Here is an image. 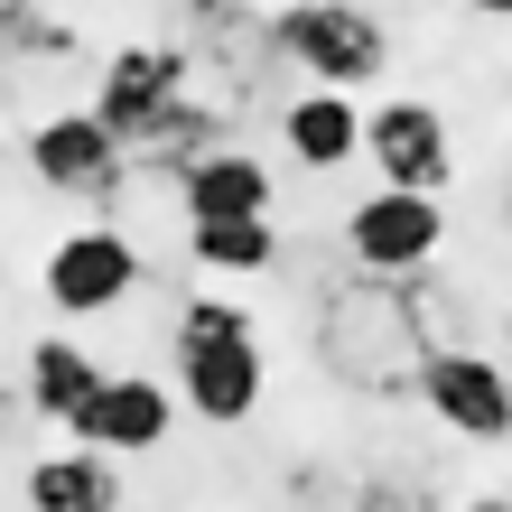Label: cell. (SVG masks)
I'll use <instances>...</instances> for the list:
<instances>
[{"instance_id":"30bf717a","label":"cell","mask_w":512,"mask_h":512,"mask_svg":"<svg viewBox=\"0 0 512 512\" xmlns=\"http://www.w3.org/2000/svg\"><path fill=\"white\" fill-rule=\"evenodd\" d=\"M177 410H187V401H177L159 373H112L103 401L75 419V447H103V457H149V447H168Z\"/></svg>"},{"instance_id":"5b68a950","label":"cell","mask_w":512,"mask_h":512,"mask_svg":"<svg viewBox=\"0 0 512 512\" xmlns=\"http://www.w3.org/2000/svg\"><path fill=\"white\" fill-rule=\"evenodd\" d=\"M28 177H38L47 196H84V205H103V196L131 177V140L112 131L94 103L47 112V122L28 131Z\"/></svg>"},{"instance_id":"9a60e30c","label":"cell","mask_w":512,"mask_h":512,"mask_svg":"<svg viewBox=\"0 0 512 512\" xmlns=\"http://www.w3.org/2000/svg\"><path fill=\"white\" fill-rule=\"evenodd\" d=\"M196 38H224V28H252V0H187Z\"/></svg>"},{"instance_id":"ac0fdd59","label":"cell","mask_w":512,"mask_h":512,"mask_svg":"<svg viewBox=\"0 0 512 512\" xmlns=\"http://www.w3.org/2000/svg\"><path fill=\"white\" fill-rule=\"evenodd\" d=\"M503 354H512V298H503Z\"/></svg>"},{"instance_id":"8fae6325","label":"cell","mask_w":512,"mask_h":512,"mask_svg":"<svg viewBox=\"0 0 512 512\" xmlns=\"http://www.w3.org/2000/svg\"><path fill=\"white\" fill-rule=\"evenodd\" d=\"M364 131H373V103H354V94L298 84V94L280 103V149H289V168H308V177L354 168V159H364Z\"/></svg>"},{"instance_id":"52a82bcc","label":"cell","mask_w":512,"mask_h":512,"mask_svg":"<svg viewBox=\"0 0 512 512\" xmlns=\"http://www.w3.org/2000/svg\"><path fill=\"white\" fill-rule=\"evenodd\" d=\"M419 401H429V419L447 438H466V447H503L512 438V373L485 345H438L429 364H419Z\"/></svg>"},{"instance_id":"2e32d148","label":"cell","mask_w":512,"mask_h":512,"mask_svg":"<svg viewBox=\"0 0 512 512\" xmlns=\"http://www.w3.org/2000/svg\"><path fill=\"white\" fill-rule=\"evenodd\" d=\"M466 10H475V19H512V0H466Z\"/></svg>"},{"instance_id":"6da1fadb","label":"cell","mask_w":512,"mask_h":512,"mask_svg":"<svg viewBox=\"0 0 512 512\" xmlns=\"http://www.w3.org/2000/svg\"><path fill=\"white\" fill-rule=\"evenodd\" d=\"M94 112L131 140V159H140V149H159V159H168V140H177V159H205V149L224 140L196 112V47H159V38H131V47L103 56Z\"/></svg>"},{"instance_id":"8992f818","label":"cell","mask_w":512,"mask_h":512,"mask_svg":"<svg viewBox=\"0 0 512 512\" xmlns=\"http://www.w3.org/2000/svg\"><path fill=\"white\" fill-rule=\"evenodd\" d=\"M38 289H47L56 317H112L140 289V243H131L122 224H75V233H56V243H47Z\"/></svg>"},{"instance_id":"ba28073f","label":"cell","mask_w":512,"mask_h":512,"mask_svg":"<svg viewBox=\"0 0 512 512\" xmlns=\"http://www.w3.org/2000/svg\"><path fill=\"white\" fill-rule=\"evenodd\" d=\"M168 364H177V401L205 429H243L261 410V391H270L261 336H168Z\"/></svg>"},{"instance_id":"5bb4252c","label":"cell","mask_w":512,"mask_h":512,"mask_svg":"<svg viewBox=\"0 0 512 512\" xmlns=\"http://www.w3.org/2000/svg\"><path fill=\"white\" fill-rule=\"evenodd\" d=\"M187 261L205 280H261L280 261V215H252V224H187Z\"/></svg>"},{"instance_id":"7c38bea8","label":"cell","mask_w":512,"mask_h":512,"mask_svg":"<svg viewBox=\"0 0 512 512\" xmlns=\"http://www.w3.org/2000/svg\"><path fill=\"white\" fill-rule=\"evenodd\" d=\"M19 382H28V410H38V419H56V429L75 438V419L103 401V382H112V373H103L75 336H38V345L19 354Z\"/></svg>"},{"instance_id":"e0dca14e","label":"cell","mask_w":512,"mask_h":512,"mask_svg":"<svg viewBox=\"0 0 512 512\" xmlns=\"http://www.w3.org/2000/svg\"><path fill=\"white\" fill-rule=\"evenodd\" d=\"M466 512H512V494H475V503H466Z\"/></svg>"},{"instance_id":"9c48e42d","label":"cell","mask_w":512,"mask_h":512,"mask_svg":"<svg viewBox=\"0 0 512 512\" xmlns=\"http://www.w3.org/2000/svg\"><path fill=\"white\" fill-rule=\"evenodd\" d=\"M177 215L187 224H252V215H280V177L252 140H215L205 159L177 168Z\"/></svg>"},{"instance_id":"4fadbf2b","label":"cell","mask_w":512,"mask_h":512,"mask_svg":"<svg viewBox=\"0 0 512 512\" xmlns=\"http://www.w3.org/2000/svg\"><path fill=\"white\" fill-rule=\"evenodd\" d=\"M28 512H122V457L103 447H56L28 466Z\"/></svg>"},{"instance_id":"7a4b0ae2","label":"cell","mask_w":512,"mask_h":512,"mask_svg":"<svg viewBox=\"0 0 512 512\" xmlns=\"http://www.w3.org/2000/svg\"><path fill=\"white\" fill-rule=\"evenodd\" d=\"M270 56H280L298 84H317V94L364 103L391 75V28L364 0H289V10H270Z\"/></svg>"},{"instance_id":"3957f363","label":"cell","mask_w":512,"mask_h":512,"mask_svg":"<svg viewBox=\"0 0 512 512\" xmlns=\"http://www.w3.org/2000/svg\"><path fill=\"white\" fill-rule=\"evenodd\" d=\"M447 252V196H410V187H373L345 205V261L354 280H429V261Z\"/></svg>"},{"instance_id":"277c9868","label":"cell","mask_w":512,"mask_h":512,"mask_svg":"<svg viewBox=\"0 0 512 512\" xmlns=\"http://www.w3.org/2000/svg\"><path fill=\"white\" fill-rule=\"evenodd\" d=\"M364 168H373V187L447 196V177H457V131H447V112L429 94H382L373 131H364Z\"/></svg>"}]
</instances>
